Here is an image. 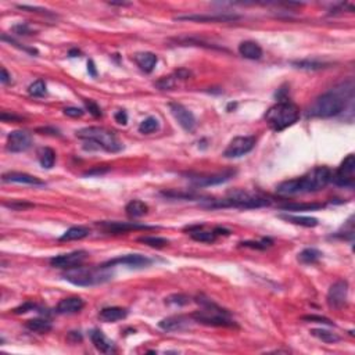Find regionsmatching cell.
Masks as SVG:
<instances>
[{"label":"cell","instance_id":"1","mask_svg":"<svg viewBox=\"0 0 355 355\" xmlns=\"http://www.w3.org/2000/svg\"><path fill=\"white\" fill-rule=\"evenodd\" d=\"M333 172L327 167H317L301 177L289 179L278 185L276 192L281 196H293L300 193H312L322 190L332 182Z\"/></svg>","mask_w":355,"mask_h":355},{"label":"cell","instance_id":"2","mask_svg":"<svg viewBox=\"0 0 355 355\" xmlns=\"http://www.w3.org/2000/svg\"><path fill=\"white\" fill-rule=\"evenodd\" d=\"M352 96V86L347 90L344 89H334L327 93H323L313 102L308 108L309 117L315 118H330L339 115L346 107V98Z\"/></svg>","mask_w":355,"mask_h":355},{"label":"cell","instance_id":"3","mask_svg":"<svg viewBox=\"0 0 355 355\" xmlns=\"http://www.w3.org/2000/svg\"><path fill=\"white\" fill-rule=\"evenodd\" d=\"M271 204L268 197H264L257 193L246 192V190H233L228 194L226 199L221 200H208L206 208H261Z\"/></svg>","mask_w":355,"mask_h":355},{"label":"cell","instance_id":"4","mask_svg":"<svg viewBox=\"0 0 355 355\" xmlns=\"http://www.w3.org/2000/svg\"><path fill=\"white\" fill-rule=\"evenodd\" d=\"M76 137H80L89 145H96V149H103L108 153H117L122 150V143L118 141L115 133L100 126H88L76 131Z\"/></svg>","mask_w":355,"mask_h":355},{"label":"cell","instance_id":"5","mask_svg":"<svg viewBox=\"0 0 355 355\" xmlns=\"http://www.w3.org/2000/svg\"><path fill=\"white\" fill-rule=\"evenodd\" d=\"M300 110L291 102H278L265 114V121L276 132L283 131L299 121Z\"/></svg>","mask_w":355,"mask_h":355},{"label":"cell","instance_id":"6","mask_svg":"<svg viewBox=\"0 0 355 355\" xmlns=\"http://www.w3.org/2000/svg\"><path fill=\"white\" fill-rule=\"evenodd\" d=\"M108 268H85V266H75L71 269H66L64 279L75 286H94L104 283L111 279L112 273L107 271Z\"/></svg>","mask_w":355,"mask_h":355},{"label":"cell","instance_id":"7","mask_svg":"<svg viewBox=\"0 0 355 355\" xmlns=\"http://www.w3.org/2000/svg\"><path fill=\"white\" fill-rule=\"evenodd\" d=\"M199 303L201 304V309L192 315V319H194L196 322L207 325V326H236L233 319L230 318L229 312L220 308L214 303H211V300H199Z\"/></svg>","mask_w":355,"mask_h":355},{"label":"cell","instance_id":"8","mask_svg":"<svg viewBox=\"0 0 355 355\" xmlns=\"http://www.w3.org/2000/svg\"><path fill=\"white\" fill-rule=\"evenodd\" d=\"M355 155L348 154L344 159V161L341 163L339 169L336 171L334 175H332V181L336 183L337 186L343 187H354L355 179Z\"/></svg>","mask_w":355,"mask_h":355},{"label":"cell","instance_id":"9","mask_svg":"<svg viewBox=\"0 0 355 355\" xmlns=\"http://www.w3.org/2000/svg\"><path fill=\"white\" fill-rule=\"evenodd\" d=\"M255 146L254 136H238L233 141H230L228 147L225 149L224 157L226 159H239L242 155L250 153Z\"/></svg>","mask_w":355,"mask_h":355},{"label":"cell","instance_id":"10","mask_svg":"<svg viewBox=\"0 0 355 355\" xmlns=\"http://www.w3.org/2000/svg\"><path fill=\"white\" fill-rule=\"evenodd\" d=\"M348 297V283L346 281H337L330 286L327 291V304L333 309H340L344 307Z\"/></svg>","mask_w":355,"mask_h":355},{"label":"cell","instance_id":"11","mask_svg":"<svg viewBox=\"0 0 355 355\" xmlns=\"http://www.w3.org/2000/svg\"><path fill=\"white\" fill-rule=\"evenodd\" d=\"M88 257V252L84 250H78V251L68 252V254H61L56 255L50 260V264L54 268H60V269H71L75 266L82 265V262Z\"/></svg>","mask_w":355,"mask_h":355},{"label":"cell","instance_id":"12","mask_svg":"<svg viewBox=\"0 0 355 355\" xmlns=\"http://www.w3.org/2000/svg\"><path fill=\"white\" fill-rule=\"evenodd\" d=\"M32 145L31 133L27 131H13L7 136V150L11 153H23Z\"/></svg>","mask_w":355,"mask_h":355},{"label":"cell","instance_id":"13","mask_svg":"<svg viewBox=\"0 0 355 355\" xmlns=\"http://www.w3.org/2000/svg\"><path fill=\"white\" fill-rule=\"evenodd\" d=\"M169 108H171L173 118L176 120L177 124L182 126L185 131H194V128H196V118H194L192 111H189L185 106L179 103H171L169 104Z\"/></svg>","mask_w":355,"mask_h":355},{"label":"cell","instance_id":"14","mask_svg":"<svg viewBox=\"0 0 355 355\" xmlns=\"http://www.w3.org/2000/svg\"><path fill=\"white\" fill-rule=\"evenodd\" d=\"M151 264V260L141 254H128V255H122V257H117L114 260L104 262L103 268H111L115 265H126L131 268H143V266H149Z\"/></svg>","mask_w":355,"mask_h":355},{"label":"cell","instance_id":"15","mask_svg":"<svg viewBox=\"0 0 355 355\" xmlns=\"http://www.w3.org/2000/svg\"><path fill=\"white\" fill-rule=\"evenodd\" d=\"M239 18H240L239 15L228 14V13H218V14H190L176 17V19L196 21V23H230V21H236Z\"/></svg>","mask_w":355,"mask_h":355},{"label":"cell","instance_id":"16","mask_svg":"<svg viewBox=\"0 0 355 355\" xmlns=\"http://www.w3.org/2000/svg\"><path fill=\"white\" fill-rule=\"evenodd\" d=\"M98 226H102L107 232H112V233H125L129 230H151L155 229L154 226H147V225L136 224V222H100Z\"/></svg>","mask_w":355,"mask_h":355},{"label":"cell","instance_id":"17","mask_svg":"<svg viewBox=\"0 0 355 355\" xmlns=\"http://www.w3.org/2000/svg\"><path fill=\"white\" fill-rule=\"evenodd\" d=\"M234 175V171H225L221 173H214V175H207V176H193L190 177L193 185L196 186H212V185H220L226 181H229L230 177Z\"/></svg>","mask_w":355,"mask_h":355},{"label":"cell","instance_id":"18","mask_svg":"<svg viewBox=\"0 0 355 355\" xmlns=\"http://www.w3.org/2000/svg\"><path fill=\"white\" fill-rule=\"evenodd\" d=\"M85 307V301L81 297H67L57 304L56 312L60 315H70V313L80 312Z\"/></svg>","mask_w":355,"mask_h":355},{"label":"cell","instance_id":"19","mask_svg":"<svg viewBox=\"0 0 355 355\" xmlns=\"http://www.w3.org/2000/svg\"><path fill=\"white\" fill-rule=\"evenodd\" d=\"M190 325V318L189 317H185V315H173V317H168V318H164L161 322L159 323V326L163 329V330H167V332H175V330H182V329H186Z\"/></svg>","mask_w":355,"mask_h":355},{"label":"cell","instance_id":"20","mask_svg":"<svg viewBox=\"0 0 355 355\" xmlns=\"http://www.w3.org/2000/svg\"><path fill=\"white\" fill-rule=\"evenodd\" d=\"M3 182L7 183H23V185H33V186H45V182L24 172H7L3 175Z\"/></svg>","mask_w":355,"mask_h":355},{"label":"cell","instance_id":"21","mask_svg":"<svg viewBox=\"0 0 355 355\" xmlns=\"http://www.w3.org/2000/svg\"><path fill=\"white\" fill-rule=\"evenodd\" d=\"M90 340L93 343L94 348L100 351V352H103V354H110V352L115 350L114 343L108 340L107 337L104 336V333L102 330H98V329H94V330L90 332Z\"/></svg>","mask_w":355,"mask_h":355},{"label":"cell","instance_id":"22","mask_svg":"<svg viewBox=\"0 0 355 355\" xmlns=\"http://www.w3.org/2000/svg\"><path fill=\"white\" fill-rule=\"evenodd\" d=\"M128 315V309L121 308V307H107L103 308L98 313V319L102 322L106 323H114L121 319H125Z\"/></svg>","mask_w":355,"mask_h":355},{"label":"cell","instance_id":"23","mask_svg":"<svg viewBox=\"0 0 355 355\" xmlns=\"http://www.w3.org/2000/svg\"><path fill=\"white\" fill-rule=\"evenodd\" d=\"M239 53L248 60H260L262 57V49L258 43L252 41H244L239 45Z\"/></svg>","mask_w":355,"mask_h":355},{"label":"cell","instance_id":"24","mask_svg":"<svg viewBox=\"0 0 355 355\" xmlns=\"http://www.w3.org/2000/svg\"><path fill=\"white\" fill-rule=\"evenodd\" d=\"M133 60L137 64V67L142 71H145V72H151V71L154 70L155 64H157V56H155L154 53L150 52L136 53L135 56H133Z\"/></svg>","mask_w":355,"mask_h":355},{"label":"cell","instance_id":"25","mask_svg":"<svg viewBox=\"0 0 355 355\" xmlns=\"http://www.w3.org/2000/svg\"><path fill=\"white\" fill-rule=\"evenodd\" d=\"M25 326H27V329L31 330V332L41 333V334L50 332L53 327L50 321H47V319H43V318L29 319V321H27V323H25Z\"/></svg>","mask_w":355,"mask_h":355},{"label":"cell","instance_id":"26","mask_svg":"<svg viewBox=\"0 0 355 355\" xmlns=\"http://www.w3.org/2000/svg\"><path fill=\"white\" fill-rule=\"evenodd\" d=\"M125 211L128 216H131V218H141V216L147 214L149 207L141 200H132L126 204Z\"/></svg>","mask_w":355,"mask_h":355},{"label":"cell","instance_id":"27","mask_svg":"<svg viewBox=\"0 0 355 355\" xmlns=\"http://www.w3.org/2000/svg\"><path fill=\"white\" fill-rule=\"evenodd\" d=\"M279 218L287 221L290 224L300 225V226H305V228H315L319 224L317 218H311V216H299V215H279Z\"/></svg>","mask_w":355,"mask_h":355},{"label":"cell","instance_id":"28","mask_svg":"<svg viewBox=\"0 0 355 355\" xmlns=\"http://www.w3.org/2000/svg\"><path fill=\"white\" fill-rule=\"evenodd\" d=\"M89 230L84 226H72L68 230H66L60 238V242H72V240H82L88 238Z\"/></svg>","mask_w":355,"mask_h":355},{"label":"cell","instance_id":"29","mask_svg":"<svg viewBox=\"0 0 355 355\" xmlns=\"http://www.w3.org/2000/svg\"><path fill=\"white\" fill-rule=\"evenodd\" d=\"M203 226H193L190 228V236L197 242H203V243H212L218 234L215 233V230L207 232V230L201 229Z\"/></svg>","mask_w":355,"mask_h":355},{"label":"cell","instance_id":"30","mask_svg":"<svg viewBox=\"0 0 355 355\" xmlns=\"http://www.w3.org/2000/svg\"><path fill=\"white\" fill-rule=\"evenodd\" d=\"M37 159H39V163L43 168L50 169L56 163V153L50 147H42L37 153Z\"/></svg>","mask_w":355,"mask_h":355},{"label":"cell","instance_id":"31","mask_svg":"<svg viewBox=\"0 0 355 355\" xmlns=\"http://www.w3.org/2000/svg\"><path fill=\"white\" fill-rule=\"evenodd\" d=\"M322 204L318 203H287L285 206H281L283 211H315L321 210Z\"/></svg>","mask_w":355,"mask_h":355},{"label":"cell","instance_id":"32","mask_svg":"<svg viewBox=\"0 0 355 355\" xmlns=\"http://www.w3.org/2000/svg\"><path fill=\"white\" fill-rule=\"evenodd\" d=\"M322 257V252L317 250V248H305L299 254V261L301 264H315L318 262Z\"/></svg>","mask_w":355,"mask_h":355},{"label":"cell","instance_id":"33","mask_svg":"<svg viewBox=\"0 0 355 355\" xmlns=\"http://www.w3.org/2000/svg\"><path fill=\"white\" fill-rule=\"evenodd\" d=\"M309 333H311L313 337H317L318 340L323 341V343H327V344H333V343L340 341V336H337L336 333L330 332V330H326V329H312Z\"/></svg>","mask_w":355,"mask_h":355},{"label":"cell","instance_id":"34","mask_svg":"<svg viewBox=\"0 0 355 355\" xmlns=\"http://www.w3.org/2000/svg\"><path fill=\"white\" fill-rule=\"evenodd\" d=\"M159 129V120L155 117H147L141 122L139 125V132L143 135H149Z\"/></svg>","mask_w":355,"mask_h":355},{"label":"cell","instance_id":"35","mask_svg":"<svg viewBox=\"0 0 355 355\" xmlns=\"http://www.w3.org/2000/svg\"><path fill=\"white\" fill-rule=\"evenodd\" d=\"M293 66H295L297 68H301V70H321V68H325L327 64L325 63H321V61L315 60H303V61H294Z\"/></svg>","mask_w":355,"mask_h":355},{"label":"cell","instance_id":"36","mask_svg":"<svg viewBox=\"0 0 355 355\" xmlns=\"http://www.w3.org/2000/svg\"><path fill=\"white\" fill-rule=\"evenodd\" d=\"M139 242H141V243L147 244V246H150V247H157V248H161L164 247V246H167V244H168V240H167V239L157 238V236H143V238H139Z\"/></svg>","mask_w":355,"mask_h":355},{"label":"cell","instance_id":"37","mask_svg":"<svg viewBox=\"0 0 355 355\" xmlns=\"http://www.w3.org/2000/svg\"><path fill=\"white\" fill-rule=\"evenodd\" d=\"M28 93L31 96H33V97H41V96L46 93V84L42 80L35 81L33 84L29 85Z\"/></svg>","mask_w":355,"mask_h":355},{"label":"cell","instance_id":"38","mask_svg":"<svg viewBox=\"0 0 355 355\" xmlns=\"http://www.w3.org/2000/svg\"><path fill=\"white\" fill-rule=\"evenodd\" d=\"M242 246H244V247H250V248H257V250H265L266 247H269L272 244L271 240H268V239H262L261 242H243V243H240Z\"/></svg>","mask_w":355,"mask_h":355},{"label":"cell","instance_id":"39","mask_svg":"<svg viewBox=\"0 0 355 355\" xmlns=\"http://www.w3.org/2000/svg\"><path fill=\"white\" fill-rule=\"evenodd\" d=\"M175 84L176 82H175L173 76H164V78H161V80L155 82V86L161 89V90H168V89H172L175 86Z\"/></svg>","mask_w":355,"mask_h":355},{"label":"cell","instance_id":"40","mask_svg":"<svg viewBox=\"0 0 355 355\" xmlns=\"http://www.w3.org/2000/svg\"><path fill=\"white\" fill-rule=\"evenodd\" d=\"M303 321H308V322H317V323H325V325H330L332 326L333 322L330 319L323 318V317H318V315H307L303 317Z\"/></svg>","mask_w":355,"mask_h":355},{"label":"cell","instance_id":"41","mask_svg":"<svg viewBox=\"0 0 355 355\" xmlns=\"http://www.w3.org/2000/svg\"><path fill=\"white\" fill-rule=\"evenodd\" d=\"M85 104H86V108H88L89 112H90L92 115H94V117H100V115H102V110H100V107H98L97 104L94 103V102H92V100H86Z\"/></svg>","mask_w":355,"mask_h":355},{"label":"cell","instance_id":"42","mask_svg":"<svg viewBox=\"0 0 355 355\" xmlns=\"http://www.w3.org/2000/svg\"><path fill=\"white\" fill-rule=\"evenodd\" d=\"M84 110L82 108H78V107H67L64 108V114L66 115H68V117H72V118H80L84 115Z\"/></svg>","mask_w":355,"mask_h":355},{"label":"cell","instance_id":"43","mask_svg":"<svg viewBox=\"0 0 355 355\" xmlns=\"http://www.w3.org/2000/svg\"><path fill=\"white\" fill-rule=\"evenodd\" d=\"M167 303H172V304H179V305H185V304L189 303V299L187 297H185V295H171L168 300H167Z\"/></svg>","mask_w":355,"mask_h":355},{"label":"cell","instance_id":"44","mask_svg":"<svg viewBox=\"0 0 355 355\" xmlns=\"http://www.w3.org/2000/svg\"><path fill=\"white\" fill-rule=\"evenodd\" d=\"M114 118H115V121H117L120 125H126V122H128V114H126L124 110H120V111L115 112Z\"/></svg>","mask_w":355,"mask_h":355},{"label":"cell","instance_id":"45","mask_svg":"<svg viewBox=\"0 0 355 355\" xmlns=\"http://www.w3.org/2000/svg\"><path fill=\"white\" fill-rule=\"evenodd\" d=\"M13 31L18 33V35H29V33H31V29H29L28 25H25V24L15 25L14 28H13Z\"/></svg>","mask_w":355,"mask_h":355},{"label":"cell","instance_id":"46","mask_svg":"<svg viewBox=\"0 0 355 355\" xmlns=\"http://www.w3.org/2000/svg\"><path fill=\"white\" fill-rule=\"evenodd\" d=\"M33 308H35V305H33V304L27 303V304H24V305H21V307H18V308H15L14 312L15 313H25V312H28L29 309H33Z\"/></svg>","mask_w":355,"mask_h":355},{"label":"cell","instance_id":"47","mask_svg":"<svg viewBox=\"0 0 355 355\" xmlns=\"http://www.w3.org/2000/svg\"><path fill=\"white\" fill-rule=\"evenodd\" d=\"M0 81H2V84H9L10 81H11V76H10L5 67L2 68V78H0Z\"/></svg>","mask_w":355,"mask_h":355},{"label":"cell","instance_id":"48","mask_svg":"<svg viewBox=\"0 0 355 355\" xmlns=\"http://www.w3.org/2000/svg\"><path fill=\"white\" fill-rule=\"evenodd\" d=\"M88 72L90 75H92L93 78H94V76H96V75H97V71H96V66H94V63L92 60L88 61Z\"/></svg>","mask_w":355,"mask_h":355},{"label":"cell","instance_id":"49","mask_svg":"<svg viewBox=\"0 0 355 355\" xmlns=\"http://www.w3.org/2000/svg\"><path fill=\"white\" fill-rule=\"evenodd\" d=\"M176 76L177 78H181V80H187V78L190 76V72L186 70H179L176 72Z\"/></svg>","mask_w":355,"mask_h":355}]
</instances>
